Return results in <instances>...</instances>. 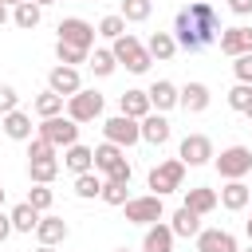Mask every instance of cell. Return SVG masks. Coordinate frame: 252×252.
I'll return each instance as SVG.
<instances>
[{"mask_svg": "<svg viewBox=\"0 0 252 252\" xmlns=\"http://www.w3.org/2000/svg\"><path fill=\"white\" fill-rule=\"evenodd\" d=\"M39 158H55V146L35 134V138H28V161H39Z\"/></svg>", "mask_w": 252, "mask_h": 252, "instance_id": "39", "label": "cell"}, {"mask_svg": "<svg viewBox=\"0 0 252 252\" xmlns=\"http://www.w3.org/2000/svg\"><path fill=\"white\" fill-rule=\"evenodd\" d=\"M181 181H185V165H181V158H165V161H158V165L150 169V189H154V197L177 193Z\"/></svg>", "mask_w": 252, "mask_h": 252, "instance_id": "5", "label": "cell"}, {"mask_svg": "<svg viewBox=\"0 0 252 252\" xmlns=\"http://www.w3.org/2000/svg\"><path fill=\"white\" fill-rule=\"evenodd\" d=\"M189 213H197V217H209L220 201H217V189H209V185H193V189H185V201H181Z\"/></svg>", "mask_w": 252, "mask_h": 252, "instance_id": "19", "label": "cell"}, {"mask_svg": "<svg viewBox=\"0 0 252 252\" xmlns=\"http://www.w3.org/2000/svg\"><path fill=\"white\" fill-rule=\"evenodd\" d=\"M209 102H213V94H209V87L205 83H185V87H177V106H185L189 114H205L209 110Z\"/></svg>", "mask_w": 252, "mask_h": 252, "instance_id": "15", "label": "cell"}, {"mask_svg": "<svg viewBox=\"0 0 252 252\" xmlns=\"http://www.w3.org/2000/svg\"><path fill=\"white\" fill-rule=\"evenodd\" d=\"M248 193H252V185H248Z\"/></svg>", "mask_w": 252, "mask_h": 252, "instance_id": "53", "label": "cell"}, {"mask_svg": "<svg viewBox=\"0 0 252 252\" xmlns=\"http://www.w3.org/2000/svg\"><path fill=\"white\" fill-rule=\"evenodd\" d=\"M193 240H197V252H240V244L228 228H201Z\"/></svg>", "mask_w": 252, "mask_h": 252, "instance_id": "14", "label": "cell"}, {"mask_svg": "<svg viewBox=\"0 0 252 252\" xmlns=\"http://www.w3.org/2000/svg\"><path fill=\"white\" fill-rule=\"evenodd\" d=\"M114 252H130V248H114Z\"/></svg>", "mask_w": 252, "mask_h": 252, "instance_id": "51", "label": "cell"}, {"mask_svg": "<svg viewBox=\"0 0 252 252\" xmlns=\"http://www.w3.org/2000/svg\"><path fill=\"white\" fill-rule=\"evenodd\" d=\"M169 228H173V236H197V232H201V217L181 205V209L169 217Z\"/></svg>", "mask_w": 252, "mask_h": 252, "instance_id": "28", "label": "cell"}, {"mask_svg": "<svg viewBox=\"0 0 252 252\" xmlns=\"http://www.w3.org/2000/svg\"><path fill=\"white\" fill-rule=\"evenodd\" d=\"M0 130H4L12 142H28V138H32V114L12 110V114H4V118H0Z\"/></svg>", "mask_w": 252, "mask_h": 252, "instance_id": "23", "label": "cell"}, {"mask_svg": "<svg viewBox=\"0 0 252 252\" xmlns=\"http://www.w3.org/2000/svg\"><path fill=\"white\" fill-rule=\"evenodd\" d=\"M63 106H67V98H59L55 91H43V94H35V102H32V110L39 114V122H43V118H55V114H63Z\"/></svg>", "mask_w": 252, "mask_h": 252, "instance_id": "29", "label": "cell"}, {"mask_svg": "<svg viewBox=\"0 0 252 252\" xmlns=\"http://www.w3.org/2000/svg\"><path fill=\"white\" fill-rule=\"evenodd\" d=\"M122 213H126V224H142V228L165 220V205H161V197H154V193L130 197V201L122 205Z\"/></svg>", "mask_w": 252, "mask_h": 252, "instance_id": "4", "label": "cell"}, {"mask_svg": "<svg viewBox=\"0 0 252 252\" xmlns=\"http://www.w3.org/2000/svg\"><path fill=\"white\" fill-rule=\"evenodd\" d=\"M217 201H220L228 213H240V209H248L252 193H248V185H244V181H224V189L217 193Z\"/></svg>", "mask_w": 252, "mask_h": 252, "instance_id": "22", "label": "cell"}, {"mask_svg": "<svg viewBox=\"0 0 252 252\" xmlns=\"http://www.w3.org/2000/svg\"><path fill=\"white\" fill-rule=\"evenodd\" d=\"M244 114H248V118H252V106H248V110H244Z\"/></svg>", "mask_w": 252, "mask_h": 252, "instance_id": "50", "label": "cell"}, {"mask_svg": "<svg viewBox=\"0 0 252 252\" xmlns=\"http://www.w3.org/2000/svg\"><path fill=\"white\" fill-rule=\"evenodd\" d=\"M28 177L32 185H51L59 177V158H39V161H28Z\"/></svg>", "mask_w": 252, "mask_h": 252, "instance_id": "26", "label": "cell"}, {"mask_svg": "<svg viewBox=\"0 0 252 252\" xmlns=\"http://www.w3.org/2000/svg\"><path fill=\"white\" fill-rule=\"evenodd\" d=\"M217 47H220V55H228V59H236V55H252V28H248V24L220 28Z\"/></svg>", "mask_w": 252, "mask_h": 252, "instance_id": "12", "label": "cell"}, {"mask_svg": "<svg viewBox=\"0 0 252 252\" xmlns=\"http://www.w3.org/2000/svg\"><path fill=\"white\" fill-rule=\"evenodd\" d=\"M228 12L232 16H252V0H228Z\"/></svg>", "mask_w": 252, "mask_h": 252, "instance_id": "42", "label": "cell"}, {"mask_svg": "<svg viewBox=\"0 0 252 252\" xmlns=\"http://www.w3.org/2000/svg\"><path fill=\"white\" fill-rule=\"evenodd\" d=\"M98 35H106V39H118V35H126V20L118 16V12H110V16H102L98 20V28H94Z\"/></svg>", "mask_w": 252, "mask_h": 252, "instance_id": "35", "label": "cell"}, {"mask_svg": "<svg viewBox=\"0 0 252 252\" xmlns=\"http://www.w3.org/2000/svg\"><path fill=\"white\" fill-rule=\"evenodd\" d=\"M39 217L43 213H35L28 201H20L12 213H8V220H12V232H35V224H39Z\"/></svg>", "mask_w": 252, "mask_h": 252, "instance_id": "27", "label": "cell"}, {"mask_svg": "<svg viewBox=\"0 0 252 252\" xmlns=\"http://www.w3.org/2000/svg\"><path fill=\"white\" fill-rule=\"evenodd\" d=\"M87 55H91V51H79V47H71V43H59V39H55V59H59L63 67H79V63H87Z\"/></svg>", "mask_w": 252, "mask_h": 252, "instance_id": "36", "label": "cell"}, {"mask_svg": "<svg viewBox=\"0 0 252 252\" xmlns=\"http://www.w3.org/2000/svg\"><path fill=\"white\" fill-rule=\"evenodd\" d=\"M94 24H87L83 16H67V20H59V43H71V47H79V51H94Z\"/></svg>", "mask_w": 252, "mask_h": 252, "instance_id": "7", "label": "cell"}, {"mask_svg": "<svg viewBox=\"0 0 252 252\" xmlns=\"http://www.w3.org/2000/svg\"><path fill=\"white\" fill-rule=\"evenodd\" d=\"M28 205H32L35 213H47V209L55 205V193H51L47 185H32V193H28Z\"/></svg>", "mask_w": 252, "mask_h": 252, "instance_id": "37", "label": "cell"}, {"mask_svg": "<svg viewBox=\"0 0 252 252\" xmlns=\"http://www.w3.org/2000/svg\"><path fill=\"white\" fill-rule=\"evenodd\" d=\"M32 4H39V8H47V4H55V0H32Z\"/></svg>", "mask_w": 252, "mask_h": 252, "instance_id": "46", "label": "cell"}, {"mask_svg": "<svg viewBox=\"0 0 252 252\" xmlns=\"http://www.w3.org/2000/svg\"><path fill=\"white\" fill-rule=\"evenodd\" d=\"M173 43H177L181 51H205L213 39H209V35L189 20V12L181 8V12H177V20H173Z\"/></svg>", "mask_w": 252, "mask_h": 252, "instance_id": "10", "label": "cell"}, {"mask_svg": "<svg viewBox=\"0 0 252 252\" xmlns=\"http://www.w3.org/2000/svg\"><path fill=\"white\" fill-rule=\"evenodd\" d=\"M12 236V220H8V213H0V244Z\"/></svg>", "mask_w": 252, "mask_h": 252, "instance_id": "43", "label": "cell"}, {"mask_svg": "<svg viewBox=\"0 0 252 252\" xmlns=\"http://www.w3.org/2000/svg\"><path fill=\"white\" fill-rule=\"evenodd\" d=\"M173 228L165 224V220H158V224H150L146 228V236H142V252H173Z\"/></svg>", "mask_w": 252, "mask_h": 252, "instance_id": "20", "label": "cell"}, {"mask_svg": "<svg viewBox=\"0 0 252 252\" xmlns=\"http://www.w3.org/2000/svg\"><path fill=\"white\" fill-rule=\"evenodd\" d=\"M94 173H102V181H122V185H130L134 165L126 161V150L102 142V146H94Z\"/></svg>", "mask_w": 252, "mask_h": 252, "instance_id": "1", "label": "cell"}, {"mask_svg": "<svg viewBox=\"0 0 252 252\" xmlns=\"http://www.w3.org/2000/svg\"><path fill=\"white\" fill-rule=\"evenodd\" d=\"M146 98H150V110L165 114V110H173V106H177V83H169V79H158V83H150Z\"/></svg>", "mask_w": 252, "mask_h": 252, "instance_id": "18", "label": "cell"}, {"mask_svg": "<svg viewBox=\"0 0 252 252\" xmlns=\"http://www.w3.org/2000/svg\"><path fill=\"white\" fill-rule=\"evenodd\" d=\"M67 236H71V228H67V220H63V217H51V213H43V217H39V224H35V240H39V244L55 248V244H63Z\"/></svg>", "mask_w": 252, "mask_h": 252, "instance_id": "17", "label": "cell"}, {"mask_svg": "<svg viewBox=\"0 0 252 252\" xmlns=\"http://www.w3.org/2000/svg\"><path fill=\"white\" fill-rule=\"evenodd\" d=\"M228 106H232V110H240V114H244V110H248V106H252V87H248V83H236V87H232V91H228Z\"/></svg>", "mask_w": 252, "mask_h": 252, "instance_id": "38", "label": "cell"}, {"mask_svg": "<svg viewBox=\"0 0 252 252\" xmlns=\"http://www.w3.org/2000/svg\"><path fill=\"white\" fill-rule=\"evenodd\" d=\"M110 55H114L130 75H146V71H150V63H154V59H150V51H146V43H138V35H130V32H126V35H118V39H110Z\"/></svg>", "mask_w": 252, "mask_h": 252, "instance_id": "2", "label": "cell"}, {"mask_svg": "<svg viewBox=\"0 0 252 252\" xmlns=\"http://www.w3.org/2000/svg\"><path fill=\"white\" fill-rule=\"evenodd\" d=\"M47 91H55L59 98H71V94H79L83 91V75H79V67H51L47 71Z\"/></svg>", "mask_w": 252, "mask_h": 252, "instance_id": "13", "label": "cell"}, {"mask_svg": "<svg viewBox=\"0 0 252 252\" xmlns=\"http://www.w3.org/2000/svg\"><path fill=\"white\" fill-rule=\"evenodd\" d=\"M126 189H130V185H122V181H102V193H98V197H102L110 209H122V205L130 201V193H126Z\"/></svg>", "mask_w": 252, "mask_h": 252, "instance_id": "34", "label": "cell"}, {"mask_svg": "<svg viewBox=\"0 0 252 252\" xmlns=\"http://www.w3.org/2000/svg\"><path fill=\"white\" fill-rule=\"evenodd\" d=\"M102 102H106V98H102L98 91H87V87H83L79 94H71V98H67L63 114H67L71 122H79V126H83V122H94V118L102 114Z\"/></svg>", "mask_w": 252, "mask_h": 252, "instance_id": "6", "label": "cell"}, {"mask_svg": "<svg viewBox=\"0 0 252 252\" xmlns=\"http://www.w3.org/2000/svg\"><path fill=\"white\" fill-rule=\"evenodd\" d=\"M39 138H47L55 150H59V146L67 150V146H75V142H79V122H71L67 114L43 118V122H39Z\"/></svg>", "mask_w": 252, "mask_h": 252, "instance_id": "11", "label": "cell"}, {"mask_svg": "<svg viewBox=\"0 0 252 252\" xmlns=\"http://www.w3.org/2000/svg\"><path fill=\"white\" fill-rule=\"evenodd\" d=\"M35 252H55V248H47V244H39V248H35Z\"/></svg>", "mask_w": 252, "mask_h": 252, "instance_id": "47", "label": "cell"}, {"mask_svg": "<svg viewBox=\"0 0 252 252\" xmlns=\"http://www.w3.org/2000/svg\"><path fill=\"white\" fill-rule=\"evenodd\" d=\"M0 4H4V8H16V4H24V0H0Z\"/></svg>", "mask_w": 252, "mask_h": 252, "instance_id": "45", "label": "cell"}, {"mask_svg": "<svg viewBox=\"0 0 252 252\" xmlns=\"http://www.w3.org/2000/svg\"><path fill=\"white\" fill-rule=\"evenodd\" d=\"M213 154H217V150H213V138H209V134H185V138H181V150H177V158H181L185 169L209 165Z\"/></svg>", "mask_w": 252, "mask_h": 252, "instance_id": "9", "label": "cell"}, {"mask_svg": "<svg viewBox=\"0 0 252 252\" xmlns=\"http://www.w3.org/2000/svg\"><path fill=\"white\" fill-rule=\"evenodd\" d=\"M244 232H248V240H252V220H248V224H244Z\"/></svg>", "mask_w": 252, "mask_h": 252, "instance_id": "48", "label": "cell"}, {"mask_svg": "<svg viewBox=\"0 0 252 252\" xmlns=\"http://www.w3.org/2000/svg\"><path fill=\"white\" fill-rule=\"evenodd\" d=\"M63 165H67L75 177H79V173H91V169H94V150L83 146V142H75V146L63 150Z\"/></svg>", "mask_w": 252, "mask_h": 252, "instance_id": "21", "label": "cell"}, {"mask_svg": "<svg viewBox=\"0 0 252 252\" xmlns=\"http://www.w3.org/2000/svg\"><path fill=\"white\" fill-rule=\"evenodd\" d=\"M118 114H126V118H134V122H142V118L150 114V98H146V91H126V94L118 98Z\"/></svg>", "mask_w": 252, "mask_h": 252, "instance_id": "25", "label": "cell"}, {"mask_svg": "<svg viewBox=\"0 0 252 252\" xmlns=\"http://www.w3.org/2000/svg\"><path fill=\"white\" fill-rule=\"evenodd\" d=\"M150 12H154V0H122V20L126 24H142V20H150Z\"/></svg>", "mask_w": 252, "mask_h": 252, "instance_id": "32", "label": "cell"}, {"mask_svg": "<svg viewBox=\"0 0 252 252\" xmlns=\"http://www.w3.org/2000/svg\"><path fill=\"white\" fill-rule=\"evenodd\" d=\"M213 165L224 181H244L252 173V150L248 146H224L220 154H213Z\"/></svg>", "mask_w": 252, "mask_h": 252, "instance_id": "3", "label": "cell"}, {"mask_svg": "<svg viewBox=\"0 0 252 252\" xmlns=\"http://www.w3.org/2000/svg\"><path fill=\"white\" fill-rule=\"evenodd\" d=\"M146 51H150V59H158V63H169V59L177 55L173 32H154V35L146 39Z\"/></svg>", "mask_w": 252, "mask_h": 252, "instance_id": "24", "label": "cell"}, {"mask_svg": "<svg viewBox=\"0 0 252 252\" xmlns=\"http://www.w3.org/2000/svg\"><path fill=\"white\" fill-rule=\"evenodd\" d=\"M12 110H20V94H16L12 83H0V118L12 114Z\"/></svg>", "mask_w": 252, "mask_h": 252, "instance_id": "40", "label": "cell"}, {"mask_svg": "<svg viewBox=\"0 0 252 252\" xmlns=\"http://www.w3.org/2000/svg\"><path fill=\"white\" fill-rule=\"evenodd\" d=\"M240 252H252V244H248V248H240Z\"/></svg>", "mask_w": 252, "mask_h": 252, "instance_id": "52", "label": "cell"}, {"mask_svg": "<svg viewBox=\"0 0 252 252\" xmlns=\"http://www.w3.org/2000/svg\"><path fill=\"white\" fill-rule=\"evenodd\" d=\"M102 193V177L91 169V173H79L75 177V197H83V201H91V197H98Z\"/></svg>", "mask_w": 252, "mask_h": 252, "instance_id": "33", "label": "cell"}, {"mask_svg": "<svg viewBox=\"0 0 252 252\" xmlns=\"http://www.w3.org/2000/svg\"><path fill=\"white\" fill-rule=\"evenodd\" d=\"M8 20H12V12H8V8H4V4H0V28H4V24H8Z\"/></svg>", "mask_w": 252, "mask_h": 252, "instance_id": "44", "label": "cell"}, {"mask_svg": "<svg viewBox=\"0 0 252 252\" xmlns=\"http://www.w3.org/2000/svg\"><path fill=\"white\" fill-rule=\"evenodd\" d=\"M39 16H43V8H39V4H32V0H24V4H16V8H12V24H16V28H24V32H32V28L39 24Z\"/></svg>", "mask_w": 252, "mask_h": 252, "instance_id": "30", "label": "cell"}, {"mask_svg": "<svg viewBox=\"0 0 252 252\" xmlns=\"http://www.w3.org/2000/svg\"><path fill=\"white\" fill-rule=\"evenodd\" d=\"M0 205H4V185H0Z\"/></svg>", "mask_w": 252, "mask_h": 252, "instance_id": "49", "label": "cell"}, {"mask_svg": "<svg viewBox=\"0 0 252 252\" xmlns=\"http://www.w3.org/2000/svg\"><path fill=\"white\" fill-rule=\"evenodd\" d=\"M87 67L98 75V79H106V75H114V67H118V59L110 55V47H94L91 55H87Z\"/></svg>", "mask_w": 252, "mask_h": 252, "instance_id": "31", "label": "cell"}, {"mask_svg": "<svg viewBox=\"0 0 252 252\" xmlns=\"http://www.w3.org/2000/svg\"><path fill=\"white\" fill-rule=\"evenodd\" d=\"M138 130H142V142H150V146H165V142H169V134H173L169 118H165V114H158V110H150V114L138 122Z\"/></svg>", "mask_w": 252, "mask_h": 252, "instance_id": "16", "label": "cell"}, {"mask_svg": "<svg viewBox=\"0 0 252 252\" xmlns=\"http://www.w3.org/2000/svg\"><path fill=\"white\" fill-rule=\"evenodd\" d=\"M232 75H236V83H248L252 87V55H236L232 59Z\"/></svg>", "mask_w": 252, "mask_h": 252, "instance_id": "41", "label": "cell"}, {"mask_svg": "<svg viewBox=\"0 0 252 252\" xmlns=\"http://www.w3.org/2000/svg\"><path fill=\"white\" fill-rule=\"evenodd\" d=\"M102 138H106L110 146H118V150H130V146H138V142H142V130H138V122H134V118L114 114V118H106V122H102Z\"/></svg>", "mask_w": 252, "mask_h": 252, "instance_id": "8", "label": "cell"}]
</instances>
